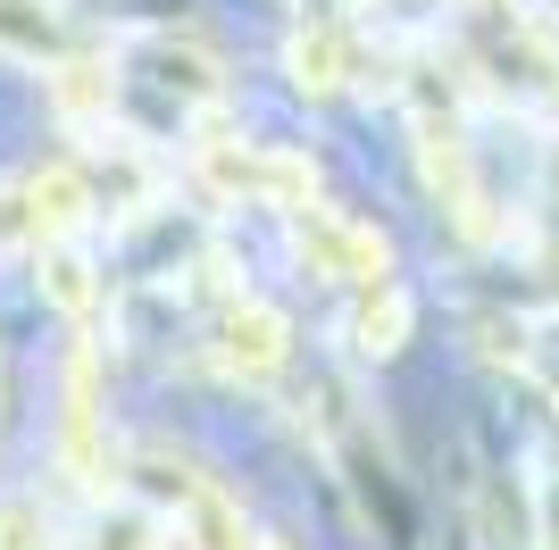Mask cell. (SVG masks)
<instances>
[{
    "mask_svg": "<svg viewBox=\"0 0 559 550\" xmlns=\"http://www.w3.org/2000/svg\"><path fill=\"white\" fill-rule=\"evenodd\" d=\"M551 192H559V159H551Z\"/></svg>",
    "mask_w": 559,
    "mask_h": 550,
    "instance_id": "17",
    "label": "cell"
},
{
    "mask_svg": "<svg viewBox=\"0 0 559 550\" xmlns=\"http://www.w3.org/2000/svg\"><path fill=\"white\" fill-rule=\"evenodd\" d=\"M34 284H43V300L59 309V318H75V325H93L100 292H109V275L93 267L84 234H68V242H34Z\"/></svg>",
    "mask_w": 559,
    "mask_h": 550,
    "instance_id": "8",
    "label": "cell"
},
{
    "mask_svg": "<svg viewBox=\"0 0 559 550\" xmlns=\"http://www.w3.org/2000/svg\"><path fill=\"white\" fill-rule=\"evenodd\" d=\"M0 550H59V526L34 492H9L0 501Z\"/></svg>",
    "mask_w": 559,
    "mask_h": 550,
    "instance_id": "13",
    "label": "cell"
},
{
    "mask_svg": "<svg viewBox=\"0 0 559 550\" xmlns=\"http://www.w3.org/2000/svg\"><path fill=\"white\" fill-rule=\"evenodd\" d=\"M176 550H259L251 517H242V501H234L226 483H192L185 501H176Z\"/></svg>",
    "mask_w": 559,
    "mask_h": 550,
    "instance_id": "9",
    "label": "cell"
},
{
    "mask_svg": "<svg viewBox=\"0 0 559 550\" xmlns=\"http://www.w3.org/2000/svg\"><path fill=\"white\" fill-rule=\"evenodd\" d=\"M259 550H293V542H284V534H267V542H259Z\"/></svg>",
    "mask_w": 559,
    "mask_h": 550,
    "instance_id": "16",
    "label": "cell"
},
{
    "mask_svg": "<svg viewBox=\"0 0 559 550\" xmlns=\"http://www.w3.org/2000/svg\"><path fill=\"white\" fill-rule=\"evenodd\" d=\"M100 550H159V517L117 509V492H109V501H100Z\"/></svg>",
    "mask_w": 559,
    "mask_h": 550,
    "instance_id": "14",
    "label": "cell"
},
{
    "mask_svg": "<svg viewBox=\"0 0 559 550\" xmlns=\"http://www.w3.org/2000/svg\"><path fill=\"white\" fill-rule=\"evenodd\" d=\"M50 109H59V125H100V117L117 109V68L109 59H59L50 68Z\"/></svg>",
    "mask_w": 559,
    "mask_h": 550,
    "instance_id": "11",
    "label": "cell"
},
{
    "mask_svg": "<svg viewBox=\"0 0 559 550\" xmlns=\"http://www.w3.org/2000/svg\"><path fill=\"white\" fill-rule=\"evenodd\" d=\"M318 201V159L309 151H259V208H309Z\"/></svg>",
    "mask_w": 559,
    "mask_h": 550,
    "instance_id": "12",
    "label": "cell"
},
{
    "mask_svg": "<svg viewBox=\"0 0 559 550\" xmlns=\"http://www.w3.org/2000/svg\"><path fill=\"white\" fill-rule=\"evenodd\" d=\"M284 75H293V92H309V100L350 92V25H334V17L301 25V34L284 43Z\"/></svg>",
    "mask_w": 559,
    "mask_h": 550,
    "instance_id": "10",
    "label": "cell"
},
{
    "mask_svg": "<svg viewBox=\"0 0 559 550\" xmlns=\"http://www.w3.org/2000/svg\"><path fill=\"white\" fill-rule=\"evenodd\" d=\"M210 359L226 367L234 384H276L284 367H293V318H284V309H267V300H251V292H234L226 309H217Z\"/></svg>",
    "mask_w": 559,
    "mask_h": 550,
    "instance_id": "4",
    "label": "cell"
},
{
    "mask_svg": "<svg viewBox=\"0 0 559 550\" xmlns=\"http://www.w3.org/2000/svg\"><path fill=\"white\" fill-rule=\"evenodd\" d=\"M142 59H151V84H159L185 117H201V109H217V100H226V59H217V50H201V43H185V34H151V43H142Z\"/></svg>",
    "mask_w": 559,
    "mask_h": 550,
    "instance_id": "6",
    "label": "cell"
},
{
    "mask_svg": "<svg viewBox=\"0 0 559 550\" xmlns=\"http://www.w3.org/2000/svg\"><path fill=\"white\" fill-rule=\"evenodd\" d=\"M409 334H418V300L401 292L393 275H384V284H359V300H350V318H343L350 359H401Z\"/></svg>",
    "mask_w": 559,
    "mask_h": 550,
    "instance_id": "7",
    "label": "cell"
},
{
    "mask_svg": "<svg viewBox=\"0 0 559 550\" xmlns=\"http://www.w3.org/2000/svg\"><path fill=\"white\" fill-rule=\"evenodd\" d=\"M293 259H301L318 284H384L393 275V234L368 226V217H334V208H293Z\"/></svg>",
    "mask_w": 559,
    "mask_h": 550,
    "instance_id": "3",
    "label": "cell"
},
{
    "mask_svg": "<svg viewBox=\"0 0 559 550\" xmlns=\"http://www.w3.org/2000/svg\"><path fill=\"white\" fill-rule=\"evenodd\" d=\"M460 43H467V68L510 109L559 117V34L526 0H460Z\"/></svg>",
    "mask_w": 559,
    "mask_h": 550,
    "instance_id": "1",
    "label": "cell"
},
{
    "mask_svg": "<svg viewBox=\"0 0 559 550\" xmlns=\"http://www.w3.org/2000/svg\"><path fill=\"white\" fill-rule=\"evenodd\" d=\"M535 550H559V476H535Z\"/></svg>",
    "mask_w": 559,
    "mask_h": 550,
    "instance_id": "15",
    "label": "cell"
},
{
    "mask_svg": "<svg viewBox=\"0 0 559 550\" xmlns=\"http://www.w3.org/2000/svg\"><path fill=\"white\" fill-rule=\"evenodd\" d=\"M100 417H109V400H100V343L75 334V350H68V417H59V467L75 476L84 501H109L117 483H126L109 434H100Z\"/></svg>",
    "mask_w": 559,
    "mask_h": 550,
    "instance_id": "2",
    "label": "cell"
},
{
    "mask_svg": "<svg viewBox=\"0 0 559 550\" xmlns=\"http://www.w3.org/2000/svg\"><path fill=\"white\" fill-rule=\"evenodd\" d=\"M100 217V192L84 167H43V176L17 183V226L25 242H68V234H84Z\"/></svg>",
    "mask_w": 559,
    "mask_h": 550,
    "instance_id": "5",
    "label": "cell"
}]
</instances>
